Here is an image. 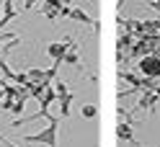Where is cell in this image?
I'll return each mask as SVG.
<instances>
[{
    "label": "cell",
    "mask_w": 160,
    "mask_h": 147,
    "mask_svg": "<svg viewBox=\"0 0 160 147\" xmlns=\"http://www.w3.org/2000/svg\"><path fill=\"white\" fill-rule=\"evenodd\" d=\"M57 96H59V106H62V114L67 116V114H70V98H72V96H70V91L65 88V83H57Z\"/></svg>",
    "instance_id": "7a4b0ae2"
},
{
    "label": "cell",
    "mask_w": 160,
    "mask_h": 147,
    "mask_svg": "<svg viewBox=\"0 0 160 147\" xmlns=\"http://www.w3.org/2000/svg\"><path fill=\"white\" fill-rule=\"evenodd\" d=\"M54 134H57V119L49 121V129L36 134V137H26V142H47L49 147H54Z\"/></svg>",
    "instance_id": "6da1fadb"
},
{
    "label": "cell",
    "mask_w": 160,
    "mask_h": 147,
    "mask_svg": "<svg viewBox=\"0 0 160 147\" xmlns=\"http://www.w3.org/2000/svg\"><path fill=\"white\" fill-rule=\"evenodd\" d=\"M119 137H127V140H132V129H129V126H119Z\"/></svg>",
    "instance_id": "277c9868"
},
{
    "label": "cell",
    "mask_w": 160,
    "mask_h": 147,
    "mask_svg": "<svg viewBox=\"0 0 160 147\" xmlns=\"http://www.w3.org/2000/svg\"><path fill=\"white\" fill-rule=\"evenodd\" d=\"M83 116H96V106H83Z\"/></svg>",
    "instance_id": "5b68a950"
},
{
    "label": "cell",
    "mask_w": 160,
    "mask_h": 147,
    "mask_svg": "<svg viewBox=\"0 0 160 147\" xmlns=\"http://www.w3.org/2000/svg\"><path fill=\"white\" fill-rule=\"evenodd\" d=\"M139 67H142V72H147V75H160V60H158V57H147V60H142Z\"/></svg>",
    "instance_id": "3957f363"
}]
</instances>
